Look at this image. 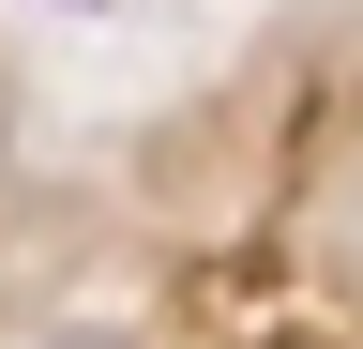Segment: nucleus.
<instances>
[{
	"label": "nucleus",
	"instance_id": "obj_1",
	"mask_svg": "<svg viewBox=\"0 0 363 349\" xmlns=\"http://www.w3.org/2000/svg\"><path fill=\"white\" fill-rule=\"evenodd\" d=\"M76 349H121V334H76Z\"/></svg>",
	"mask_w": 363,
	"mask_h": 349
},
{
	"label": "nucleus",
	"instance_id": "obj_2",
	"mask_svg": "<svg viewBox=\"0 0 363 349\" xmlns=\"http://www.w3.org/2000/svg\"><path fill=\"white\" fill-rule=\"evenodd\" d=\"M0 137H16V107H0Z\"/></svg>",
	"mask_w": 363,
	"mask_h": 349
}]
</instances>
